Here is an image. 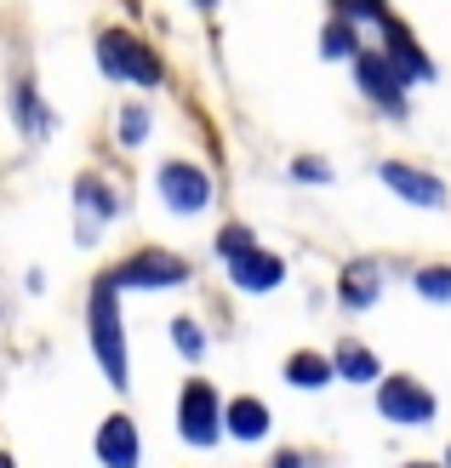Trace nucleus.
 <instances>
[{
	"label": "nucleus",
	"mask_w": 451,
	"mask_h": 468,
	"mask_svg": "<svg viewBox=\"0 0 451 468\" xmlns=\"http://www.w3.org/2000/svg\"><path fill=\"white\" fill-rule=\"evenodd\" d=\"M91 348L103 360V378L126 388V343H121V309H114V280L91 292Z\"/></svg>",
	"instance_id": "obj_1"
},
{
	"label": "nucleus",
	"mask_w": 451,
	"mask_h": 468,
	"mask_svg": "<svg viewBox=\"0 0 451 468\" xmlns=\"http://www.w3.org/2000/svg\"><path fill=\"white\" fill-rule=\"evenodd\" d=\"M98 63L109 69L114 80H137V86H155L160 80V58L132 29H103L98 35Z\"/></svg>",
	"instance_id": "obj_2"
},
{
	"label": "nucleus",
	"mask_w": 451,
	"mask_h": 468,
	"mask_svg": "<svg viewBox=\"0 0 451 468\" xmlns=\"http://www.w3.org/2000/svg\"><path fill=\"white\" fill-rule=\"evenodd\" d=\"M223 429V406L218 394H211V383H183L177 394V434L188 440V446H211Z\"/></svg>",
	"instance_id": "obj_3"
},
{
	"label": "nucleus",
	"mask_w": 451,
	"mask_h": 468,
	"mask_svg": "<svg viewBox=\"0 0 451 468\" xmlns=\"http://www.w3.org/2000/svg\"><path fill=\"white\" fill-rule=\"evenodd\" d=\"M109 280H114V292H121V286H155L160 292V286H183L188 263H183V257H172V251H137L132 263L114 269Z\"/></svg>",
	"instance_id": "obj_4"
},
{
	"label": "nucleus",
	"mask_w": 451,
	"mask_h": 468,
	"mask_svg": "<svg viewBox=\"0 0 451 468\" xmlns=\"http://www.w3.org/2000/svg\"><path fill=\"white\" fill-rule=\"evenodd\" d=\"M160 195L172 212H206L211 200V177L200 166H183V160H172V166H160Z\"/></svg>",
	"instance_id": "obj_5"
},
{
	"label": "nucleus",
	"mask_w": 451,
	"mask_h": 468,
	"mask_svg": "<svg viewBox=\"0 0 451 468\" xmlns=\"http://www.w3.org/2000/svg\"><path fill=\"white\" fill-rule=\"evenodd\" d=\"M377 406H383V417H394V423H429L435 394L423 383H412V378H389L383 388H377Z\"/></svg>",
	"instance_id": "obj_6"
},
{
	"label": "nucleus",
	"mask_w": 451,
	"mask_h": 468,
	"mask_svg": "<svg viewBox=\"0 0 451 468\" xmlns=\"http://www.w3.org/2000/svg\"><path fill=\"white\" fill-rule=\"evenodd\" d=\"M383 35H389V69H394L400 80H429V75H435V63L423 58V46L412 40V29H406V23L383 17Z\"/></svg>",
	"instance_id": "obj_7"
},
{
	"label": "nucleus",
	"mask_w": 451,
	"mask_h": 468,
	"mask_svg": "<svg viewBox=\"0 0 451 468\" xmlns=\"http://www.w3.org/2000/svg\"><path fill=\"white\" fill-rule=\"evenodd\" d=\"M229 269H234V280H241L246 292H274L280 280H286V263H280L274 251H257V246L234 251V257H229Z\"/></svg>",
	"instance_id": "obj_8"
},
{
	"label": "nucleus",
	"mask_w": 451,
	"mask_h": 468,
	"mask_svg": "<svg viewBox=\"0 0 451 468\" xmlns=\"http://www.w3.org/2000/svg\"><path fill=\"white\" fill-rule=\"evenodd\" d=\"M383 183H389L400 200H412V206H440L446 200V183L440 177L417 172V166H400V160H389V166H383Z\"/></svg>",
	"instance_id": "obj_9"
},
{
	"label": "nucleus",
	"mask_w": 451,
	"mask_h": 468,
	"mask_svg": "<svg viewBox=\"0 0 451 468\" xmlns=\"http://www.w3.org/2000/svg\"><path fill=\"white\" fill-rule=\"evenodd\" d=\"M98 463L103 468H137V429L132 417H109L98 429Z\"/></svg>",
	"instance_id": "obj_10"
},
{
	"label": "nucleus",
	"mask_w": 451,
	"mask_h": 468,
	"mask_svg": "<svg viewBox=\"0 0 451 468\" xmlns=\"http://www.w3.org/2000/svg\"><path fill=\"white\" fill-rule=\"evenodd\" d=\"M354 75H360V86H366V98L371 103H383V109H400V75L389 69V58H354Z\"/></svg>",
	"instance_id": "obj_11"
},
{
	"label": "nucleus",
	"mask_w": 451,
	"mask_h": 468,
	"mask_svg": "<svg viewBox=\"0 0 451 468\" xmlns=\"http://www.w3.org/2000/svg\"><path fill=\"white\" fill-rule=\"evenodd\" d=\"M223 423H229L234 434H241V440H263V434H269V406L246 394V400H234V406L223 411Z\"/></svg>",
	"instance_id": "obj_12"
},
{
	"label": "nucleus",
	"mask_w": 451,
	"mask_h": 468,
	"mask_svg": "<svg viewBox=\"0 0 451 468\" xmlns=\"http://www.w3.org/2000/svg\"><path fill=\"white\" fill-rule=\"evenodd\" d=\"M331 371L349 378V383H371L377 378V355H371V348H360V343H343L338 360H331Z\"/></svg>",
	"instance_id": "obj_13"
},
{
	"label": "nucleus",
	"mask_w": 451,
	"mask_h": 468,
	"mask_svg": "<svg viewBox=\"0 0 451 468\" xmlns=\"http://www.w3.org/2000/svg\"><path fill=\"white\" fill-rule=\"evenodd\" d=\"M371 297H377V269L371 263H354L343 274V303H349V309H366Z\"/></svg>",
	"instance_id": "obj_14"
},
{
	"label": "nucleus",
	"mask_w": 451,
	"mask_h": 468,
	"mask_svg": "<svg viewBox=\"0 0 451 468\" xmlns=\"http://www.w3.org/2000/svg\"><path fill=\"white\" fill-rule=\"evenodd\" d=\"M286 378H292L297 388H320V383L331 378V360H320V355H292V360H286Z\"/></svg>",
	"instance_id": "obj_15"
},
{
	"label": "nucleus",
	"mask_w": 451,
	"mask_h": 468,
	"mask_svg": "<svg viewBox=\"0 0 451 468\" xmlns=\"http://www.w3.org/2000/svg\"><path fill=\"white\" fill-rule=\"evenodd\" d=\"M320 52H326V58H354V52H360V46H354V29H349L343 17H338V23H326V35H320Z\"/></svg>",
	"instance_id": "obj_16"
},
{
	"label": "nucleus",
	"mask_w": 451,
	"mask_h": 468,
	"mask_svg": "<svg viewBox=\"0 0 451 468\" xmlns=\"http://www.w3.org/2000/svg\"><path fill=\"white\" fill-rule=\"evenodd\" d=\"M417 292L435 297V303H451V269H423L417 274Z\"/></svg>",
	"instance_id": "obj_17"
},
{
	"label": "nucleus",
	"mask_w": 451,
	"mask_h": 468,
	"mask_svg": "<svg viewBox=\"0 0 451 468\" xmlns=\"http://www.w3.org/2000/svg\"><path fill=\"white\" fill-rule=\"evenodd\" d=\"M144 132H149V114H144V109H126V114H121V137L137 149V144H144Z\"/></svg>",
	"instance_id": "obj_18"
},
{
	"label": "nucleus",
	"mask_w": 451,
	"mask_h": 468,
	"mask_svg": "<svg viewBox=\"0 0 451 468\" xmlns=\"http://www.w3.org/2000/svg\"><path fill=\"white\" fill-rule=\"evenodd\" d=\"M246 246H252V234H246V229H234V223H229V229L218 234V251H223V257H234V251H246Z\"/></svg>",
	"instance_id": "obj_19"
},
{
	"label": "nucleus",
	"mask_w": 451,
	"mask_h": 468,
	"mask_svg": "<svg viewBox=\"0 0 451 468\" xmlns=\"http://www.w3.org/2000/svg\"><path fill=\"white\" fill-rule=\"evenodd\" d=\"M338 6H343V17H389L383 0H338Z\"/></svg>",
	"instance_id": "obj_20"
},
{
	"label": "nucleus",
	"mask_w": 451,
	"mask_h": 468,
	"mask_svg": "<svg viewBox=\"0 0 451 468\" xmlns=\"http://www.w3.org/2000/svg\"><path fill=\"white\" fill-rule=\"evenodd\" d=\"M177 348H183V355H200V332H195V320H177Z\"/></svg>",
	"instance_id": "obj_21"
},
{
	"label": "nucleus",
	"mask_w": 451,
	"mask_h": 468,
	"mask_svg": "<svg viewBox=\"0 0 451 468\" xmlns=\"http://www.w3.org/2000/svg\"><path fill=\"white\" fill-rule=\"evenodd\" d=\"M297 177H308V183H326V177H331V172H326V166H320V160H297Z\"/></svg>",
	"instance_id": "obj_22"
},
{
	"label": "nucleus",
	"mask_w": 451,
	"mask_h": 468,
	"mask_svg": "<svg viewBox=\"0 0 451 468\" xmlns=\"http://www.w3.org/2000/svg\"><path fill=\"white\" fill-rule=\"evenodd\" d=\"M0 468H12V457H0Z\"/></svg>",
	"instance_id": "obj_23"
},
{
	"label": "nucleus",
	"mask_w": 451,
	"mask_h": 468,
	"mask_svg": "<svg viewBox=\"0 0 451 468\" xmlns=\"http://www.w3.org/2000/svg\"><path fill=\"white\" fill-rule=\"evenodd\" d=\"M412 468H429V463H412Z\"/></svg>",
	"instance_id": "obj_24"
},
{
	"label": "nucleus",
	"mask_w": 451,
	"mask_h": 468,
	"mask_svg": "<svg viewBox=\"0 0 451 468\" xmlns=\"http://www.w3.org/2000/svg\"><path fill=\"white\" fill-rule=\"evenodd\" d=\"M446 468H451V452H446Z\"/></svg>",
	"instance_id": "obj_25"
},
{
	"label": "nucleus",
	"mask_w": 451,
	"mask_h": 468,
	"mask_svg": "<svg viewBox=\"0 0 451 468\" xmlns=\"http://www.w3.org/2000/svg\"><path fill=\"white\" fill-rule=\"evenodd\" d=\"M200 6H211V0H200Z\"/></svg>",
	"instance_id": "obj_26"
}]
</instances>
